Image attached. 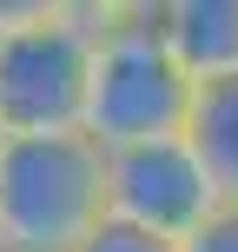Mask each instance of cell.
I'll return each instance as SVG.
<instances>
[{
    "label": "cell",
    "instance_id": "4",
    "mask_svg": "<svg viewBox=\"0 0 238 252\" xmlns=\"http://www.w3.org/2000/svg\"><path fill=\"white\" fill-rule=\"evenodd\" d=\"M106 159V219L139 226L152 239H185L205 213H212V186H205L199 159L185 153V139H152V146H119L100 153Z\"/></svg>",
    "mask_w": 238,
    "mask_h": 252
},
{
    "label": "cell",
    "instance_id": "2",
    "mask_svg": "<svg viewBox=\"0 0 238 252\" xmlns=\"http://www.w3.org/2000/svg\"><path fill=\"white\" fill-rule=\"evenodd\" d=\"M113 20V0H47L26 27L0 33V139L79 133L86 53Z\"/></svg>",
    "mask_w": 238,
    "mask_h": 252
},
{
    "label": "cell",
    "instance_id": "3",
    "mask_svg": "<svg viewBox=\"0 0 238 252\" xmlns=\"http://www.w3.org/2000/svg\"><path fill=\"white\" fill-rule=\"evenodd\" d=\"M106 219V159L86 133L0 139V252H73Z\"/></svg>",
    "mask_w": 238,
    "mask_h": 252
},
{
    "label": "cell",
    "instance_id": "7",
    "mask_svg": "<svg viewBox=\"0 0 238 252\" xmlns=\"http://www.w3.org/2000/svg\"><path fill=\"white\" fill-rule=\"evenodd\" d=\"M73 252H179V246L172 239H152V232H139V226H119V219H100Z\"/></svg>",
    "mask_w": 238,
    "mask_h": 252
},
{
    "label": "cell",
    "instance_id": "8",
    "mask_svg": "<svg viewBox=\"0 0 238 252\" xmlns=\"http://www.w3.org/2000/svg\"><path fill=\"white\" fill-rule=\"evenodd\" d=\"M179 252H238V206H212V213L179 239Z\"/></svg>",
    "mask_w": 238,
    "mask_h": 252
},
{
    "label": "cell",
    "instance_id": "5",
    "mask_svg": "<svg viewBox=\"0 0 238 252\" xmlns=\"http://www.w3.org/2000/svg\"><path fill=\"white\" fill-rule=\"evenodd\" d=\"M152 27L192 87L238 73V0H159Z\"/></svg>",
    "mask_w": 238,
    "mask_h": 252
},
{
    "label": "cell",
    "instance_id": "6",
    "mask_svg": "<svg viewBox=\"0 0 238 252\" xmlns=\"http://www.w3.org/2000/svg\"><path fill=\"white\" fill-rule=\"evenodd\" d=\"M179 139H185V153L199 159L212 199L218 206H238V73L232 80H199V87H192Z\"/></svg>",
    "mask_w": 238,
    "mask_h": 252
},
{
    "label": "cell",
    "instance_id": "1",
    "mask_svg": "<svg viewBox=\"0 0 238 252\" xmlns=\"http://www.w3.org/2000/svg\"><path fill=\"white\" fill-rule=\"evenodd\" d=\"M192 80L165 53L152 7H119V20L93 40L86 53V93H79V133L100 153L119 146H152V139H179L185 126Z\"/></svg>",
    "mask_w": 238,
    "mask_h": 252
}]
</instances>
